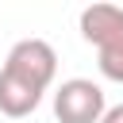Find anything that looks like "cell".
Instances as JSON below:
<instances>
[{
	"instance_id": "1",
	"label": "cell",
	"mask_w": 123,
	"mask_h": 123,
	"mask_svg": "<svg viewBox=\"0 0 123 123\" xmlns=\"http://www.w3.org/2000/svg\"><path fill=\"white\" fill-rule=\"evenodd\" d=\"M81 38L96 46V65L108 81L123 85V8L88 4L81 12Z\"/></svg>"
},
{
	"instance_id": "2",
	"label": "cell",
	"mask_w": 123,
	"mask_h": 123,
	"mask_svg": "<svg viewBox=\"0 0 123 123\" xmlns=\"http://www.w3.org/2000/svg\"><path fill=\"white\" fill-rule=\"evenodd\" d=\"M4 73H12L19 81H27L31 88L46 92L54 85V73H58V54L46 38H19L4 58Z\"/></svg>"
},
{
	"instance_id": "3",
	"label": "cell",
	"mask_w": 123,
	"mask_h": 123,
	"mask_svg": "<svg viewBox=\"0 0 123 123\" xmlns=\"http://www.w3.org/2000/svg\"><path fill=\"white\" fill-rule=\"evenodd\" d=\"M108 115L104 88L88 77H69L54 92V119L58 123H100Z\"/></svg>"
},
{
	"instance_id": "4",
	"label": "cell",
	"mask_w": 123,
	"mask_h": 123,
	"mask_svg": "<svg viewBox=\"0 0 123 123\" xmlns=\"http://www.w3.org/2000/svg\"><path fill=\"white\" fill-rule=\"evenodd\" d=\"M100 123H123V104H115V108H108V115H104Z\"/></svg>"
}]
</instances>
